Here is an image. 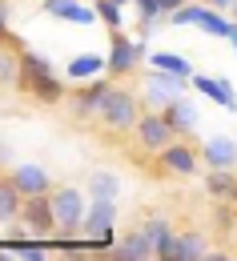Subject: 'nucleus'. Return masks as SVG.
<instances>
[{"instance_id": "obj_1", "label": "nucleus", "mask_w": 237, "mask_h": 261, "mask_svg": "<svg viewBox=\"0 0 237 261\" xmlns=\"http://www.w3.org/2000/svg\"><path fill=\"white\" fill-rule=\"evenodd\" d=\"M16 89L24 93V97L40 100V105H65L68 100V89L65 76L52 68V61L44 57V53H33V48H24L20 53V76H16Z\"/></svg>"}, {"instance_id": "obj_2", "label": "nucleus", "mask_w": 237, "mask_h": 261, "mask_svg": "<svg viewBox=\"0 0 237 261\" xmlns=\"http://www.w3.org/2000/svg\"><path fill=\"white\" fill-rule=\"evenodd\" d=\"M141 113H145L141 97H137L133 89H125L121 81H113V89H109V97H104L101 113H97V121H101V129H104V133H117V137H125V133H133V129H137Z\"/></svg>"}, {"instance_id": "obj_3", "label": "nucleus", "mask_w": 237, "mask_h": 261, "mask_svg": "<svg viewBox=\"0 0 237 261\" xmlns=\"http://www.w3.org/2000/svg\"><path fill=\"white\" fill-rule=\"evenodd\" d=\"M189 89H193V81H189V76H177V72H165V68H149V72H145V81H141V105H145V109L165 113L173 100L189 97Z\"/></svg>"}, {"instance_id": "obj_4", "label": "nucleus", "mask_w": 237, "mask_h": 261, "mask_svg": "<svg viewBox=\"0 0 237 261\" xmlns=\"http://www.w3.org/2000/svg\"><path fill=\"white\" fill-rule=\"evenodd\" d=\"M85 213H89V193L76 185H57L52 189V217H57V233L61 237H76L85 229Z\"/></svg>"}, {"instance_id": "obj_5", "label": "nucleus", "mask_w": 237, "mask_h": 261, "mask_svg": "<svg viewBox=\"0 0 237 261\" xmlns=\"http://www.w3.org/2000/svg\"><path fill=\"white\" fill-rule=\"evenodd\" d=\"M145 53H149V40H145V36H125V29L113 33V40H109V57H104L109 76H113V81H125L129 72L141 68Z\"/></svg>"}, {"instance_id": "obj_6", "label": "nucleus", "mask_w": 237, "mask_h": 261, "mask_svg": "<svg viewBox=\"0 0 237 261\" xmlns=\"http://www.w3.org/2000/svg\"><path fill=\"white\" fill-rule=\"evenodd\" d=\"M173 137H177V133H173L169 117H165V113H157V109H145V113H141V121H137V129H133V141L145 149V153H161Z\"/></svg>"}, {"instance_id": "obj_7", "label": "nucleus", "mask_w": 237, "mask_h": 261, "mask_svg": "<svg viewBox=\"0 0 237 261\" xmlns=\"http://www.w3.org/2000/svg\"><path fill=\"white\" fill-rule=\"evenodd\" d=\"M109 89H113V81H104V76L85 81V89H72V93H68V100H65L68 113H72V121H97V113H101Z\"/></svg>"}, {"instance_id": "obj_8", "label": "nucleus", "mask_w": 237, "mask_h": 261, "mask_svg": "<svg viewBox=\"0 0 237 261\" xmlns=\"http://www.w3.org/2000/svg\"><path fill=\"white\" fill-rule=\"evenodd\" d=\"M157 165H161L169 177H193L197 165H201V149H193L189 137H173L169 145L157 153Z\"/></svg>"}, {"instance_id": "obj_9", "label": "nucleus", "mask_w": 237, "mask_h": 261, "mask_svg": "<svg viewBox=\"0 0 237 261\" xmlns=\"http://www.w3.org/2000/svg\"><path fill=\"white\" fill-rule=\"evenodd\" d=\"M20 221L33 237H52L57 233V217H52V193H36V197H24L20 205Z\"/></svg>"}, {"instance_id": "obj_10", "label": "nucleus", "mask_w": 237, "mask_h": 261, "mask_svg": "<svg viewBox=\"0 0 237 261\" xmlns=\"http://www.w3.org/2000/svg\"><path fill=\"white\" fill-rule=\"evenodd\" d=\"M40 8L65 24H101L97 4H89V0H40Z\"/></svg>"}, {"instance_id": "obj_11", "label": "nucleus", "mask_w": 237, "mask_h": 261, "mask_svg": "<svg viewBox=\"0 0 237 261\" xmlns=\"http://www.w3.org/2000/svg\"><path fill=\"white\" fill-rule=\"evenodd\" d=\"M193 89H197L205 100L221 105L225 113H237V93H233V81H229V76H205V72H193Z\"/></svg>"}, {"instance_id": "obj_12", "label": "nucleus", "mask_w": 237, "mask_h": 261, "mask_svg": "<svg viewBox=\"0 0 237 261\" xmlns=\"http://www.w3.org/2000/svg\"><path fill=\"white\" fill-rule=\"evenodd\" d=\"M104 257H109V261H149V257H157V249H153V241L145 237V229L137 225L133 233H125Z\"/></svg>"}, {"instance_id": "obj_13", "label": "nucleus", "mask_w": 237, "mask_h": 261, "mask_svg": "<svg viewBox=\"0 0 237 261\" xmlns=\"http://www.w3.org/2000/svg\"><path fill=\"white\" fill-rule=\"evenodd\" d=\"M8 173H12L16 189H20L24 197H36V193H52V177H48V169H44V165H33V161H24V165H12Z\"/></svg>"}, {"instance_id": "obj_14", "label": "nucleus", "mask_w": 237, "mask_h": 261, "mask_svg": "<svg viewBox=\"0 0 237 261\" xmlns=\"http://www.w3.org/2000/svg\"><path fill=\"white\" fill-rule=\"evenodd\" d=\"M117 225V201H104V197H89V213H85V237H97V233H109Z\"/></svg>"}, {"instance_id": "obj_15", "label": "nucleus", "mask_w": 237, "mask_h": 261, "mask_svg": "<svg viewBox=\"0 0 237 261\" xmlns=\"http://www.w3.org/2000/svg\"><path fill=\"white\" fill-rule=\"evenodd\" d=\"M205 253H209V237H205V233H197V229L173 233L169 261H205Z\"/></svg>"}, {"instance_id": "obj_16", "label": "nucleus", "mask_w": 237, "mask_h": 261, "mask_svg": "<svg viewBox=\"0 0 237 261\" xmlns=\"http://www.w3.org/2000/svg\"><path fill=\"white\" fill-rule=\"evenodd\" d=\"M20 53H24V44H20V36H4L0 40V89H16V76H20Z\"/></svg>"}, {"instance_id": "obj_17", "label": "nucleus", "mask_w": 237, "mask_h": 261, "mask_svg": "<svg viewBox=\"0 0 237 261\" xmlns=\"http://www.w3.org/2000/svg\"><path fill=\"white\" fill-rule=\"evenodd\" d=\"M201 161L209 169H237V141L233 137H209L201 145Z\"/></svg>"}, {"instance_id": "obj_18", "label": "nucleus", "mask_w": 237, "mask_h": 261, "mask_svg": "<svg viewBox=\"0 0 237 261\" xmlns=\"http://www.w3.org/2000/svg\"><path fill=\"white\" fill-rule=\"evenodd\" d=\"M165 117H169V125L177 137H193L197 133V105H193V97H181V100H173L169 109H165Z\"/></svg>"}, {"instance_id": "obj_19", "label": "nucleus", "mask_w": 237, "mask_h": 261, "mask_svg": "<svg viewBox=\"0 0 237 261\" xmlns=\"http://www.w3.org/2000/svg\"><path fill=\"white\" fill-rule=\"evenodd\" d=\"M20 205H24V193L16 189L12 173H0V225H12L20 217Z\"/></svg>"}, {"instance_id": "obj_20", "label": "nucleus", "mask_w": 237, "mask_h": 261, "mask_svg": "<svg viewBox=\"0 0 237 261\" xmlns=\"http://www.w3.org/2000/svg\"><path fill=\"white\" fill-rule=\"evenodd\" d=\"M141 229H145V237L153 241L157 261H169V249H173V229H169V221H165L161 213H149V221H141Z\"/></svg>"}, {"instance_id": "obj_21", "label": "nucleus", "mask_w": 237, "mask_h": 261, "mask_svg": "<svg viewBox=\"0 0 237 261\" xmlns=\"http://www.w3.org/2000/svg\"><path fill=\"white\" fill-rule=\"evenodd\" d=\"M85 193L89 197H104V201H121V177L109 173V169H97L85 177Z\"/></svg>"}, {"instance_id": "obj_22", "label": "nucleus", "mask_w": 237, "mask_h": 261, "mask_svg": "<svg viewBox=\"0 0 237 261\" xmlns=\"http://www.w3.org/2000/svg\"><path fill=\"white\" fill-rule=\"evenodd\" d=\"M145 61H149V68H165V72L189 76V81H193V72H197V68H193V61H189L185 53H169V48H157V53H149Z\"/></svg>"}, {"instance_id": "obj_23", "label": "nucleus", "mask_w": 237, "mask_h": 261, "mask_svg": "<svg viewBox=\"0 0 237 261\" xmlns=\"http://www.w3.org/2000/svg\"><path fill=\"white\" fill-rule=\"evenodd\" d=\"M109 68H104V57H97V53H81V57H72L65 68L68 81H97V76H104Z\"/></svg>"}, {"instance_id": "obj_24", "label": "nucleus", "mask_w": 237, "mask_h": 261, "mask_svg": "<svg viewBox=\"0 0 237 261\" xmlns=\"http://www.w3.org/2000/svg\"><path fill=\"white\" fill-rule=\"evenodd\" d=\"M12 249H0V257H16V261H48L44 249V237H20V241H8Z\"/></svg>"}, {"instance_id": "obj_25", "label": "nucleus", "mask_w": 237, "mask_h": 261, "mask_svg": "<svg viewBox=\"0 0 237 261\" xmlns=\"http://www.w3.org/2000/svg\"><path fill=\"white\" fill-rule=\"evenodd\" d=\"M197 29L209 33V36H217V40H229V33H233V16H229V12H221V8H209V4H205Z\"/></svg>"}, {"instance_id": "obj_26", "label": "nucleus", "mask_w": 237, "mask_h": 261, "mask_svg": "<svg viewBox=\"0 0 237 261\" xmlns=\"http://www.w3.org/2000/svg\"><path fill=\"white\" fill-rule=\"evenodd\" d=\"M237 185V173L233 169H209L205 173V193L213 197V201H221V197H229Z\"/></svg>"}, {"instance_id": "obj_27", "label": "nucleus", "mask_w": 237, "mask_h": 261, "mask_svg": "<svg viewBox=\"0 0 237 261\" xmlns=\"http://www.w3.org/2000/svg\"><path fill=\"white\" fill-rule=\"evenodd\" d=\"M201 12H205V0H189V4H181V8H173V12H169V24H177V29L197 24Z\"/></svg>"}, {"instance_id": "obj_28", "label": "nucleus", "mask_w": 237, "mask_h": 261, "mask_svg": "<svg viewBox=\"0 0 237 261\" xmlns=\"http://www.w3.org/2000/svg\"><path fill=\"white\" fill-rule=\"evenodd\" d=\"M97 16H101V24H109L113 33L125 29V8H121L117 0H97Z\"/></svg>"}, {"instance_id": "obj_29", "label": "nucleus", "mask_w": 237, "mask_h": 261, "mask_svg": "<svg viewBox=\"0 0 237 261\" xmlns=\"http://www.w3.org/2000/svg\"><path fill=\"white\" fill-rule=\"evenodd\" d=\"M133 4H137V16H141V20H161V16H165L161 0H133Z\"/></svg>"}, {"instance_id": "obj_30", "label": "nucleus", "mask_w": 237, "mask_h": 261, "mask_svg": "<svg viewBox=\"0 0 237 261\" xmlns=\"http://www.w3.org/2000/svg\"><path fill=\"white\" fill-rule=\"evenodd\" d=\"M165 24H169V16H161V20H141V36H145V40H153Z\"/></svg>"}, {"instance_id": "obj_31", "label": "nucleus", "mask_w": 237, "mask_h": 261, "mask_svg": "<svg viewBox=\"0 0 237 261\" xmlns=\"http://www.w3.org/2000/svg\"><path fill=\"white\" fill-rule=\"evenodd\" d=\"M205 4H209V8H221V12H229V8H233V0H205Z\"/></svg>"}, {"instance_id": "obj_32", "label": "nucleus", "mask_w": 237, "mask_h": 261, "mask_svg": "<svg viewBox=\"0 0 237 261\" xmlns=\"http://www.w3.org/2000/svg\"><path fill=\"white\" fill-rule=\"evenodd\" d=\"M181 4H189V0H161V8H165V16H169L173 8H181Z\"/></svg>"}, {"instance_id": "obj_33", "label": "nucleus", "mask_w": 237, "mask_h": 261, "mask_svg": "<svg viewBox=\"0 0 237 261\" xmlns=\"http://www.w3.org/2000/svg\"><path fill=\"white\" fill-rule=\"evenodd\" d=\"M229 44H233V53H237V20H233V33H229Z\"/></svg>"}, {"instance_id": "obj_34", "label": "nucleus", "mask_w": 237, "mask_h": 261, "mask_svg": "<svg viewBox=\"0 0 237 261\" xmlns=\"http://www.w3.org/2000/svg\"><path fill=\"white\" fill-rule=\"evenodd\" d=\"M0 24H8V12H4V0H0Z\"/></svg>"}, {"instance_id": "obj_35", "label": "nucleus", "mask_w": 237, "mask_h": 261, "mask_svg": "<svg viewBox=\"0 0 237 261\" xmlns=\"http://www.w3.org/2000/svg\"><path fill=\"white\" fill-rule=\"evenodd\" d=\"M4 36H8V24H0V40H4Z\"/></svg>"}, {"instance_id": "obj_36", "label": "nucleus", "mask_w": 237, "mask_h": 261, "mask_svg": "<svg viewBox=\"0 0 237 261\" xmlns=\"http://www.w3.org/2000/svg\"><path fill=\"white\" fill-rule=\"evenodd\" d=\"M229 16H233V20H237V0H233V8H229Z\"/></svg>"}, {"instance_id": "obj_37", "label": "nucleus", "mask_w": 237, "mask_h": 261, "mask_svg": "<svg viewBox=\"0 0 237 261\" xmlns=\"http://www.w3.org/2000/svg\"><path fill=\"white\" fill-rule=\"evenodd\" d=\"M229 197H233V205H237V185H233V193H229Z\"/></svg>"}, {"instance_id": "obj_38", "label": "nucleus", "mask_w": 237, "mask_h": 261, "mask_svg": "<svg viewBox=\"0 0 237 261\" xmlns=\"http://www.w3.org/2000/svg\"><path fill=\"white\" fill-rule=\"evenodd\" d=\"M117 4H121V8H125V4H133V0H117Z\"/></svg>"}, {"instance_id": "obj_39", "label": "nucleus", "mask_w": 237, "mask_h": 261, "mask_svg": "<svg viewBox=\"0 0 237 261\" xmlns=\"http://www.w3.org/2000/svg\"><path fill=\"white\" fill-rule=\"evenodd\" d=\"M233 241H237V225H233Z\"/></svg>"}, {"instance_id": "obj_40", "label": "nucleus", "mask_w": 237, "mask_h": 261, "mask_svg": "<svg viewBox=\"0 0 237 261\" xmlns=\"http://www.w3.org/2000/svg\"><path fill=\"white\" fill-rule=\"evenodd\" d=\"M89 4H97V0H89Z\"/></svg>"}]
</instances>
